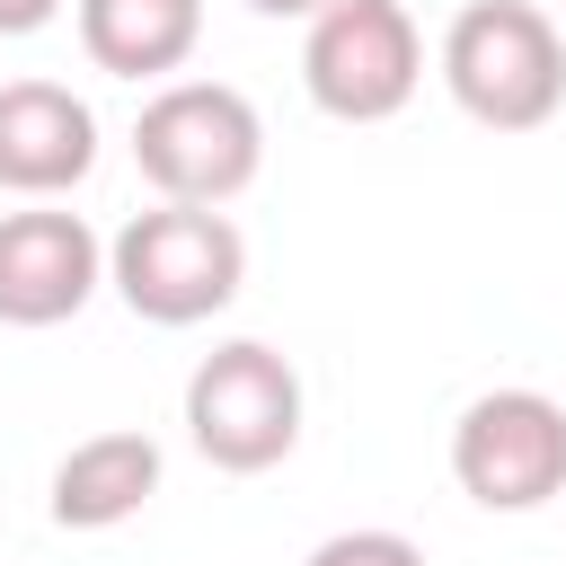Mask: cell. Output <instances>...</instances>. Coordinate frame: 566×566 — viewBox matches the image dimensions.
<instances>
[{
  "label": "cell",
  "mask_w": 566,
  "mask_h": 566,
  "mask_svg": "<svg viewBox=\"0 0 566 566\" xmlns=\"http://www.w3.org/2000/svg\"><path fill=\"white\" fill-rule=\"evenodd\" d=\"M106 283L150 327H203L248 283V239L212 203H150L106 239Z\"/></svg>",
  "instance_id": "1"
},
{
  "label": "cell",
  "mask_w": 566,
  "mask_h": 566,
  "mask_svg": "<svg viewBox=\"0 0 566 566\" xmlns=\"http://www.w3.org/2000/svg\"><path fill=\"white\" fill-rule=\"evenodd\" d=\"M133 168L159 203H230L265 168V115L230 80H159L133 115Z\"/></svg>",
  "instance_id": "2"
},
{
  "label": "cell",
  "mask_w": 566,
  "mask_h": 566,
  "mask_svg": "<svg viewBox=\"0 0 566 566\" xmlns=\"http://www.w3.org/2000/svg\"><path fill=\"white\" fill-rule=\"evenodd\" d=\"M442 88L486 133H539L566 106V35L539 0H469L442 27Z\"/></svg>",
  "instance_id": "3"
},
{
  "label": "cell",
  "mask_w": 566,
  "mask_h": 566,
  "mask_svg": "<svg viewBox=\"0 0 566 566\" xmlns=\"http://www.w3.org/2000/svg\"><path fill=\"white\" fill-rule=\"evenodd\" d=\"M186 442L230 478H256V469L292 460V442H301V371H292V354H274L265 336L212 345L186 371Z\"/></svg>",
  "instance_id": "4"
},
{
  "label": "cell",
  "mask_w": 566,
  "mask_h": 566,
  "mask_svg": "<svg viewBox=\"0 0 566 566\" xmlns=\"http://www.w3.org/2000/svg\"><path fill=\"white\" fill-rule=\"evenodd\" d=\"M301 88L336 124H389L424 88V35L407 0H327L301 35Z\"/></svg>",
  "instance_id": "5"
},
{
  "label": "cell",
  "mask_w": 566,
  "mask_h": 566,
  "mask_svg": "<svg viewBox=\"0 0 566 566\" xmlns=\"http://www.w3.org/2000/svg\"><path fill=\"white\" fill-rule=\"evenodd\" d=\"M451 478L486 513H539L566 495V407L548 389H486L451 424Z\"/></svg>",
  "instance_id": "6"
},
{
  "label": "cell",
  "mask_w": 566,
  "mask_h": 566,
  "mask_svg": "<svg viewBox=\"0 0 566 566\" xmlns=\"http://www.w3.org/2000/svg\"><path fill=\"white\" fill-rule=\"evenodd\" d=\"M106 239L62 203L0 212V327H62L97 301Z\"/></svg>",
  "instance_id": "7"
},
{
  "label": "cell",
  "mask_w": 566,
  "mask_h": 566,
  "mask_svg": "<svg viewBox=\"0 0 566 566\" xmlns=\"http://www.w3.org/2000/svg\"><path fill=\"white\" fill-rule=\"evenodd\" d=\"M97 168V115L62 80H0V186L27 203L71 195Z\"/></svg>",
  "instance_id": "8"
},
{
  "label": "cell",
  "mask_w": 566,
  "mask_h": 566,
  "mask_svg": "<svg viewBox=\"0 0 566 566\" xmlns=\"http://www.w3.org/2000/svg\"><path fill=\"white\" fill-rule=\"evenodd\" d=\"M150 495H159V442L133 433V424H115V433H88V442H71L53 460V495L44 504H53L62 531H115Z\"/></svg>",
  "instance_id": "9"
},
{
  "label": "cell",
  "mask_w": 566,
  "mask_h": 566,
  "mask_svg": "<svg viewBox=\"0 0 566 566\" xmlns=\"http://www.w3.org/2000/svg\"><path fill=\"white\" fill-rule=\"evenodd\" d=\"M80 44L115 80H168L203 44V0H71Z\"/></svg>",
  "instance_id": "10"
},
{
  "label": "cell",
  "mask_w": 566,
  "mask_h": 566,
  "mask_svg": "<svg viewBox=\"0 0 566 566\" xmlns=\"http://www.w3.org/2000/svg\"><path fill=\"white\" fill-rule=\"evenodd\" d=\"M301 566H424V548L407 539V531H380V522H363V531H327Z\"/></svg>",
  "instance_id": "11"
},
{
  "label": "cell",
  "mask_w": 566,
  "mask_h": 566,
  "mask_svg": "<svg viewBox=\"0 0 566 566\" xmlns=\"http://www.w3.org/2000/svg\"><path fill=\"white\" fill-rule=\"evenodd\" d=\"M53 18H62V0H0V35H35Z\"/></svg>",
  "instance_id": "12"
},
{
  "label": "cell",
  "mask_w": 566,
  "mask_h": 566,
  "mask_svg": "<svg viewBox=\"0 0 566 566\" xmlns=\"http://www.w3.org/2000/svg\"><path fill=\"white\" fill-rule=\"evenodd\" d=\"M248 9H256V18H318L327 0H248Z\"/></svg>",
  "instance_id": "13"
}]
</instances>
